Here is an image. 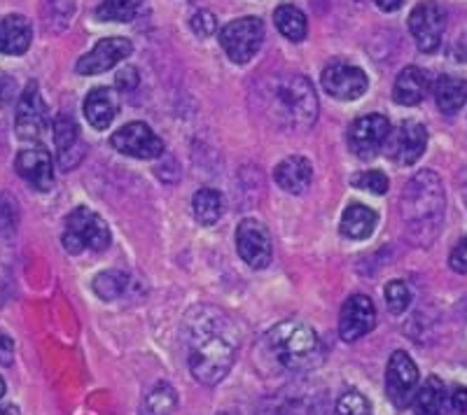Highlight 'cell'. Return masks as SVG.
Returning a JSON list of instances; mask_svg holds the SVG:
<instances>
[{"label": "cell", "mask_w": 467, "mask_h": 415, "mask_svg": "<svg viewBox=\"0 0 467 415\" xmlns=\"http://www.w3.org/2000/svg\"><path fill=\"white\" fill-rule=\"evenodd\" d=\"M187 364L203 385H218L239 352V334L232 318L215 306H194L185 318Z\"/></svg>", "instance_id": "6da1fadb"}, {"label": "cell", "mask_w": 467, "mask_h": 415, "mask_svg": "<svg viewBox=\"0 0 467 415\" xmlns=\"http://www.w3.org/2000/svg\"><path fill=\"white\" fill-rule=\"evenodd\" d=\"M444 185L435 171L416 173L402 192V219L407 238L419 248L437 238L444 219Z\"/></svg>", "instance_id": "7a4b0ae2"}, {"label": "cell", "mask_w": 467, "mask_h": 415, "mask_svg": "<svg viewBox=\"0 0 467 415\" xmlns=\"http://www.w3.org/2000/svg\"><path fill=\"white\" fill-rule=\"evenodd\" d=\"M266 101L274 112V119L285 128L306 131L318 119V98L314 85L304 75H290L274 82Z\"/></svg>", "instance_id": "3957f363"}, {"label": "cell", "mask_w": 467, "mask_h": 415, "mask_svg": "<svg viewBox=\"0 0 467 415\" xmlns=\"http://www.w3.org/2000/svg\"><path fill=\"white\" fill-rule=\"evenodd\" d=\"M266 346L287 371H311L323 362V346L314 329L297 319H285L266 334Z\"/></svg>", "instance_id": "277c9868"}, {"label": "cell", "mask_w": 467, "mask_h": 415, "mask_svg": "<svg viewBox=\"0 0 467 415\" xmlns=\"http://www.w3.org/2000/svg\"><path fill=\"white\" fill-rule=\"evenodd\" d=\"M108 245H110V229H108L106 219L89 208H75L66 219V252H70V255H80L85 250L101 252Z\"/></svg>", "instance_id": "5b68a950"}, {"label": "cell", "mask_w": 467, "mask_h": 415, "mask_svg": "<svg viewBox=\"0 0 467 415\" xmlns=\"http://www.w3.org/2000/svg\"><path fill=\"white\" fill-rule=\"evenodd\" d=\"M262 40H265V24L257 16L234 19L220 31V45L234 64H248L262 47Z\"/></svg>", "instance_id": "8992f818"}, {"label": "cell", "mask_w": 467, "mask_h": 415, "mask_svg": "<svg viewBox=\"0 0 467 415\" xmlns=\"http://www.w3.org/2000/svg\"><path fill=\"white\" fill-rule=\"evenodd\" d=\"M15 128L16 134H19V138L31 140V143H36V140H40L47 134V106H45L40 89H37V82H28L24 94L19 96L15 115Z\"/></svg>", "instance_id": "52a82bcc"}, {"label": "cell", "mask_w": 467, "mask_h": 415, "mask_svg": "<svg viewBox=\"0 0 467 415\" xmlns=\"http://www.w3.org/2000/svg\"><path fill=\"white\" fill-rule=\"evenodd\" d=\"M419 388V367L404 350L393 352L386 369V394L395 409H407Z\"/></svg>", "instance_id": "ba28073f"}, {"label": "cell", "mask_w": 467, "mask_h": 415, "mask_svg": "<svg viewBox=\"0 0 467 415\" xmlns=\"http://www.w3.org/2000/svg\"><path fill=\"white\" fill-rule=\"evenodd\" d=\"M446 28V12L437 3L425 0L409 15V31L414 35L420 52L431 54L441 45V35Z\"/></svg>", "instance_id": "9c48e42d"}, {"label": "cell", "mask_w": 467, "mask_h": 415, "mask_svg": "<svg viewBox=\"0 0 467 415\" xmlns=\"http://www.w3.org/2000/svg\"><path fill=\"white\" fill-rule=\"evenodd\" d=\"M383 147H386V155L398 166H411L423 157L425 147H428V131L420 122L407 119L395 131H390Z\"/></svg>", "instance_id": "30bf717a"}, {"label": "cell", "mask_w": 467, "mask_h": 415, "mask_svg": "<svg viewBox=\"0 0 467 415\" xmlns=\"http://www.w3.org/2000/svg\"><path fill=\"white\" fill-rule=\"evenodd\" d=\"M390 136V122L383 115H365L348 128V147L358 159H372Z\"/></svg>", "instance_id": "8fae6325"}, {"label": "cell", "mask_w": 467, "mask_h": 415, "mask_svg": "<svg viewBox=\"0 0 467 415\" xmlns=\"http://www.w3.org/2000/svg\"><path fill=\"white\" fill-rule=\"evenodd\" d=\"M110 143L117 152L133 157V159H157L164 155L161 138L143 122H131L122 127L117 134H112Z\"/></svg>", "instance_id": "7c38bea8"}, {"label": "cell", "mask_w": 467, "mask_h": 415, "mask_svg": "<svg viewBox=\"0 0 467 415\" xmlns=\"http://www.w3.org/2000/svg\"><path fill=\"white\" fill-rule=\"evenodd\" d=\"M236 250L250 268H266L274 257L269 229L257 219H244L236 229Z\"/></svg>", "instance_id": "4fadbf2b"}, {"label": "cell", "mask_w": 467, "mask_h": 415, "mask_svg": "<svg viewBox=\"0 0 467 415\" xmlns=\"http://www.w3.org/2000/svg\"><path fill=\"white\" fill-rule=\"evenodd\" d=\"M323 86L337 101H356L365 94L369 82H367L365 70H360L358 66L335 61L323 70Z\"/></svg>", "instance_id": "5bb4252c"}, {"label": "cell", "mask_w": 467, "mask_h": 415, "mask_svg": "<svg viewBox=\"0 0 467 415\" xmlns=\"http://www.w3.org/2000/svg\"><path fill=\"white\" fill-rule=\"evenodd\" d=\"M377 325V309L372 299L365 294H353L344 304L339 315V334L346 343H353L374 329Z\"/></svg>", "instance_id": "9a60e30c"}, {"label": "cell", "mask_w": 467, "mask_h": 415, "mask_svg": "<svg viewBox=\"0 0 467 415\" xmlns=\"http://www.w3.org/2000/svg\"><path fill=\"white\" fill-rule=\"evenodd\" d=\"M54 131V145H57L58 155V166L64 171H70L75 166L80 164L82 157H85V145L80 140V128L75 124V119L66 112L57 115V119L52 122Z\"/></svg>", "instance_id": "2e32d148"}, {"label": "cell", "mask_w": 467, "mask_h": 415, "mask_svg": "<svg viewBox=\"0 0 467 415\" xmlns=\"http://www.w3.org/2000/svg\"><path fill=\"white\" fill-rule=\"evenodd\" d=\"M131 43L127 37H106L101 43L96 45L89 54H85L80 61H78V73L80 75H99L106 73V70L115 68L122 59H127L131 54Z\"/></svg>", "instance_id": "e0dca14e"}, {"label": "cell", "mask_w": 467, "mask_h": 415, "mask_svg": "<svg viewBox=\"0 0 467 415\" xmlns=\"http://www.w3.org/2000/svg\"><path fill=\"white\" fill-rule=\"evenodd\" d=\"M16 173L37 192H49L54 185V164L45 147H26L16 155Z\"/></svg>", "instance_id": "ac0fdd59"}, {"label": "cell", "mask_w": 467, "mask_h": 415, "mask_svg": "<svg viewBox=\"0 0 467 415\" xmlns=\"http://www.w3.org/2000/svg\"><path fill=\"white\" fill-rule=\"evenodd\" d=\"M274 180L287 194H302L311 185V180H314V166H311L306 157L292 155L276 166Z\"/></svg>", "instance_id": "d6986e66"}, {"label": "cell", "mask_w": 467, "mask_h": 415, "mask_svg": "<svg viewBox=\"0 0 467 415\" xmlns=\"http://www.w3.org/2000/svg\"><path fill=\"white\" fill-rule=\"evenodd\" d=\"M33 28L22 15H10L0 22V52L7 56H19L31 47Z\"/></svg>", "instance_id": "ffe728a7"}, {"label": "cell", "mask_w": 467, "mask_h": 415, "mask_svg": "<svg viewBox=\"0 0 467 415\" xmlns=\"http://www.w3.org/2000/svg\"><path fill=\"white\" fill-rule=\"evenodd\" d=\"M431 91V80H428V73L416 66H409L402 73L398 75L393 86V98L400 106H419Z\"/></svg>", "instance_id": "44dd1931"}, {"label": "cell", "mask_w": 467, "mask_h": 415, "mask_svg": "<svg viewBox=\"0 0 467 415\" xmlns=\"http://www.w3.org/2000/svg\"><path fill=\"white\" fill-rule=\"evenodd\" d=\"M117 107H119V101H117L115 91L106 89V86H96V89L89 91V96L85 98L87 122L94 128H99V131H103L115 119Z\"/></svg>", "instance_id": "7402d4cb"}, {"label": "cell", "mask_w": 467, "mask_h": 415, "mask_svg": "<svg viewBox=\"0 0 467 415\" xmlns=\"http://www.w3.org/2000/svg\"><path fill=\"white\" fill-rule=\"evenodd\" d=\"M379 222V215L374 213L372 208L362 206V203H350L341 215L339 229L346 238L353 240H365L374 234Z\"/></svg>", "instance_id": "603a6c76"}, {"label": "cell", "mask_w": 467, "mask_h": 415, "mask_svg": "<svg viewBox=\"0 0 467 415\" xmlns=\"http://www.w3.org/2000/svg\"><path fill=\"white\" fill-rule=\"evenodd\" d=\"M414 410L416 415H446L449 397L446 388L437 376H428L425 383L414 392Z\"/></svg>", "instance_id": "cb8c5ba5"}, {"label": "cell", "mask_w": 467, "mask_h": 415, "mask_svg": "<svg viewBox=\"0 0 467 415\" xmlns=\"http://www.w3.org/2000/svg\"><path fill=\"white\" fill-rule=\"evenodd\" d=\"M435 101L444 115H456L467 101V82H462L461 77L444 75L435 85Z\"/></svg>", "instance_id": "d4e9b609"}, {"label": "cell", "mask_w": 467, "mask_h": 415, "mask_svg": "<svg viewBox=\"0 0 467 415\" xmlns=\"http://www.w3.org/2000/svg\"><path fill=\"white\" fill-rule=\"evenodd\" d=\"M192 208H194V218H197L199 224L203 227H213V224L218 222L223 218V210H224V201H223V194L218 189H199L192 198Z\"/></svg>", "instance_id": "484cf974"}, {"label": "cell", "mask_w": 467, "mask_h": 415, "mask_svg": "<svg viewBox=\"0 0 467 415\" xmlns=\"http://www.w3.org/2000/svg\"><path fill=\"white\" fill-rule=\"evenodd\" d=\"M274 22H276V28L292 40V43H302L304 37H306L308 24H306V15H304L299 7L295 5H281L276 7L274 12Z\"/></svg>", "instance_id": "4316f807"}, {"label": "cell", "mask_w": 467, "mask_h": 415, "mask_svg": "<svg viewBox=\"0 0 467 415\" xmlns=\"http://www.w3.org/2000/svg\"><path fill=\"white\" fill-rule=\"evenodd\" d=\"M140 3L143 0H103L99 10H96V19L99 22H117L127 24L133 16L139 15Z\"/></svg>", "instance_id": "83f0119b"}, {"label": "cell", "mask_w": 467, "mask_h": 415, "mask_svg": "<svg viewBox=\"0 0 467 415\" xmlns=\"http://www.w3.org/2000/svg\"><path fill=\"white\" fill-rule=\"evenodd\" d=\"M178 404L175 390L169 383H157L145 397V415H171Z\"/></svg>", "instance_id": "f1b7e54d"}, {"label": "cell", "mask_w": 467, "mask_h": 415, "mask_svg": "<svg viewBox=\"0 0 467 415\" xmlns=\"http://www.w3.org/2000/svg\"><path fill=\"white\" fill-rule=\"evenodd\" d=\"M129 288V276L122 271H106L101 276H96L94 292L103 299V301H115V299L124 297Z\"/></svg>", "instance_id": "f546056e"}, {"label": "cell", "mask_w": 467, "mask_h": 415, "mask_svg": "<svg viewBox=\"0 0 467 415\" xmlns=\"http://www.w3.org/2000/svg\"><path fill=\"white\" fill-rule=\"evenodd\" d=\"M383 294H386L388 309L393 310L395 315L404 313V310L409 309V304H411V292H409L407 282H402V280L388 282L386 292H383Z\"/></svg>", "instance_id": "4dcf8cb0"}, {"label": "cell", "mask_w": 467, "mask_h": 415, "mask_svg": "<svg viewBox=\"0 0 467 415\" xmlns=\"http://www.w3.org/2000/svg\"><path fill=\"white\" fill-rule=\"evenodd\" d=\"M332 415H369V404L358 390H348L339 397Z\"/></svg>", "instance_id": "1f68e13d"}, {"label": "cell", "mask_w": 467, "mask_h": 415, "mask_svg": "<svg viewBox=\"0 0 467 415\" xmlns=\"http://www.w3.org/2000/svg\"><path fill=\"white\" fill-rule=\"evenodd\" d=\"M19 222V210H16V201L7 194H0V234L12 236Z\"/></svg>", "instance_id": "d6a6232c"}, {"label": "cell", "mask_w": 467, "mask_h": 415, "mask_svg": "<svg viewBox=\"0 0 467 415\" xmlns=\"http://www.w3.org/2000/svg\"><path fill=\"white\" fill-rule=\"evenodd\" d=\"M353 185H356L358 189H367V192L379 194V197H381V194L388 192L390 182H388V177L383 176L381 171H365L353 180Z\"/></svg>", "instance_id": "836d02e7"}, {"label": "cell", "mask_w": 467, "mask_h": 415, "mask_svg": "<svg viewBox=\"0 0 467 415\" xmlns=\"http://www.w3.org/2000/svg\"><path fill=\"white\" fill-rule=\"evenodd\" d=\"M190 26L199 37H211L213 33L218 31V19H215L208 10H199L197 15L192 16Z\"/></svg>", "instance_id": "e575fe53"}, {"label": "cell", "mask_w": 467, "mask_h": 415, "mask_svg": "<svg viewBox=\"0 0 467 415\" xmlns=\"http://www.w3.org/2000/svg\"><path fill=\"white\" fill-rule=\"evenodd\" d=\"M49 10H52L54 19L66 26L75 12V0H49Z\"/></svg>", "instance_id": "d590c367"}, {"label": "cell", "mask_w": 467, "mask_h": 415, "mask_svg": "<svg viewBox=\"0 0 467 415\" xmlns=\"http://www.w3.org/2000/svg\"><path fill=\"white\" fill-rule=\"evenodd\" d=\"M449 264H451V268L456 273H467V236L453 248L451 257H449Z\"/></svg>", "instance_id": "8d00e7d4"}, {"label": "cell", "mask_w": 467, "mask_h": 415, "mask_svg": "<svg viewBox=\"0 0 467 415\" xmlns=\"http://www.w3.org/2000/svg\"><path fill=\"white\" fill-rule=\"evenodd\" d=\"M117 86L124 91H131L139 86V70L133 68V66H124V70L117 73Z\"/></svg>", "instance_id": "74e56055"}, {"label": "cell", "mask_w": 467, "mask_h": 415, "mask_svg": "<svg viewBox=\"0 0 467 415\" xmlns=\"http://www.w3.org/2000/svg\"><path fill=\"white\" fill-rule=\"evenodd\" d=\"M12 359H15V343L10 336L0 331V367H10Z\"/></svg>", "instance_id": "f35d334b"}, {"label": "cell", "mask_w": 467, "mask_h": 415, "mask_svg": "<svg viewBox=\"0 0 467 415\" xmlns=\"http://www.w3.org/2000/svg\"><path fill=\"white\" fill-rule=\"evenodd\" d=\"M15 80L12 77H7V75H0V106H7V103L12 101V96H15Z\"/></svg>", "instance_id": "ab89813d"}, {"label": "cell", "mask_w": 467, "mask_h": 415, "mask_svg": "<svg viewBox=\"0 0 467 415\" xmlns=\"http://www.w3.org/2000/svg\"><path fill=\"white\" fill-rule=\"evenodd\" d=\"M449 404H451L453 413L467 415V388H458L456 392L451 394V400H449Z\"/></svg>", "instance_id": "60d3db41"}, {"label": "cell", "mask_w": 467, "mask_h": 415, "mask_svg": "<svg viewBox=\"0 0 467 415\" xmlns=\"http://www.w3.org/2000/svg\"><path fill=\"white\" fill-rule=\"evenodd\" d=\"M374 3H377L379 10L383 12H395L402 7V0H374Z\"/></svg>", "instance_id": "b9f144b4"}, {"label": "cell", "mask_w": 467, "mask_h": 415, "mask_svg": "<svg viewBox=\"0 0 467 415\" xmlns=\"http://www.w3.org/2000/svg\"><path fill=\"white\" fill-rule=\"evenodd\" d=\"M461 189H462V198H465V203H467V171H462V176H461Z\"/></svg>", "instance_id": "7bdbcfd3"}, {"label": "cell", "mask_w": 467, "mask_h": 415, "mask_svg": "<svg viewBox=\"0 0 467 415\" xmlns=\"http://www.w3.org/2000/svg\"><path fill=\"white\" fill-rule=\"evenodd\" d=\"M0 415H19V410H16V406H3Z\"/></svg>", "instance_id": "ee69618b"}, {"label": "cell", "mask_w": 467, "mask_h": 415, "mask_svg": "<svg viewBox=\"0 0 467 415\" xmlns=\"http://www.w3.org/2000/svg\"><path fill=\"white\" fill-rule=\"evenodd\" d=\"M5 394V383H3V379H0V397Z\"/></svg>", "instance_id": "f6af8a7d"}]
</instances>
